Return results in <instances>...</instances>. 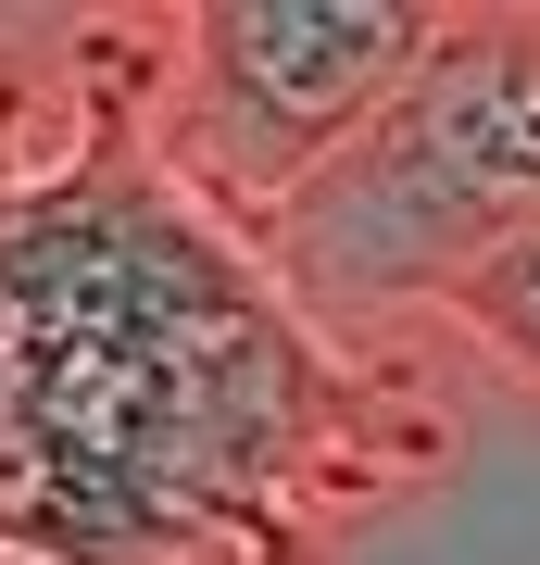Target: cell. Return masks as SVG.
Masks as SVG:
<instances>
[{
  "mask_svg": "<svg viewBox=\"0 0 540 565\" xmlns=\"http://www.w3.org/2000/svg\"><path fill=\"white\" fill-rule=\"evenodd\" d=\"M151 76L163 13H63L0 76V565H340L465 427L277 302L151 151Z\"/></svg>",
  "mask_w": 540,
  "mask_h": 565,
  "instance_id": "1",
  "label": "cell"
},
{
  "mask_svg": "<svg viewBox=\"0 0 540 565\" xmlns=\"http://www.w3.org/2000/svg\"><path fill=\"white\" fill-rule=\"evenodd\" d=\"M516 239H540V13L465 0L378 102V126L252 226V264L315 340L390 352V327L441 315Z\"/></svg>",
  "mask_w": 540,
  "mask_h": 565,
  "instance_id": "2",
  "label": "cell"
},
{
  "mask_svg": "<svg viewBox=\"0 0 540 565\" xmlns=\"http://www.w3.org/2000/svg\"><path fill=\"white\" fill-rule=\"evenodd\" d=\"M427 39L441 0H189L163 13L151 151L177 163L189 202H214L252 239L340 139L378 126Z\"/></svg>",
  "mask_w": 540,
  "mask_h": 565,
  "instance_id": "3",
  "label": "cell"
},
{
  "mask_svg": "<svg viewBox=\"0 0 540 565\" xmlns=\"http://www.w3.org/2000/svg\"><path fill=\"white\" fill-rule=\"evenodd\" d=\"M441 327H465L516 390H540V239H516L502 264H478V277L441 302Z\"/></svg>",
  "mask_w": 540,
  "mask_h": 565,
  "instance_id": "4",
  "label": "cell"
},
{
  "mask_svg": "<svg viewBox=\"0 0 540 565\" xmlns=\"http://www.w3.org/2000/svg\"><path fill=\"white\" fill-rule=\"evenodd\" d=\"M25 39H51V25H13V13H0V76L25 63Z\"/></svg>",
  "mask_w": 540,
  "mask_h": 565,
  "instance_id": "5",
  "label": "cell"
}]
</instances>
